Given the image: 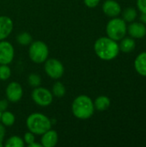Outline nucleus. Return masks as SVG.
<instances>
[{
    "mask_svg": "<svg viewBox=\"0 0 146 147\" xmlns=\"http://www.w3.org/2000/svg\"><path fill=\"white\" fill-rule=\"evenodd\" d=\"M3 143L2 142V141H0V147H3Z\"/></svg>",
    "mask_w": 146,
    "mask_h": 147,
    "instance_id": "nucleus-31",
    "label": "nucleus"
},
{
    "mask_svg": "<svg viewBox=\"0 0 146 147\" xmlns=\"http://www.w3.org/2000/svg\"><path fill=\"white\" fill-rule=\"evenodd\" d=\"M6 136V127L0 122V141L3 142Z\"/></svg>",
    "mask_w": 146,
    "mask_h": 147,
    "instance_id": "nucleus-28",
    "label": "nucleus"
},
{
    "mask_svg": "<svg viewBox=\"0 0 146 147\" xmlns=\"http://www.w3.org/2000/svg\"><path fill=\"white\" fill-rule=\"evenodd\" d=\"M94 51L96 56L102 60L110 61L119 55L120 47L116 40L108 36H102L95 41Z\"/></svg>",
    "mask_w": 146,
    "mask_h": 147,
    "instance_id": "nucleus-1",
    "label": "nucleus"
},
{
    "mask_svg": "<svg viewBox=\"0 0 146 147\" xmlns=\"http://www.w3.org/2000/svg\"><path fill=\"white\" fill-rule=\"evenodd\" d=\"M52 126V120L42 113L35 112L30 114L26 120V127L28 130L34 135H42Z\"/></svg>",
    "mask_w": 146,
    "mask_h": 147,
    "instance_id": "nucleus-3",
    "label": "nucleus"
},
{
    "mask_svg": "<svg viewBox=\"0 0 146 147\" xmlns=\"http://www.w3.org/2000/svg\"><path fill=\"white\" fill-rule=\"evenodd\" d=\"M134 68L136 71L143 77H146V52L139 53L134 60Z\"/></svg>",
    "mask_w": 146,
    "mask_h": 147,
    "instance_id": "nucleus-14",
    "label": "nucleus"
},
{
    "mask_svg": "<svg viewBox=\"0 0 146 147\" xmlns=\"http://www.w3.org/2000/svg\"><path fill=\"white\" fill-rule=\"evenodd\" d=\"M23 140H24L25 145H27L28 146L29 145H31L32 143H34L35 141V135L33 133L28 131L27 133H25V134L23 136Z\"/></svg>",
    "mask_w": 146,
    "mask_h": 147,
    "instance_id": "nucleus-24",
    "label": "nucleus"
},
{
    "mask_svg": "<svg viewBox=\"0 0 146 147\" xmlns=\"http://www.w3.org/2000/svg\"><path fill=\"white\" fill-rule=\"evenodd\" d=\"M95 106L92 99L86 95L77 96L71 104V112L73 115L79 120H88L95 113Z\"/></svg>",
    "mask_w": 146,
    "mask_h": 147,
    "instance_id": "nucleus-2",
    "label": "nucleus"
},
{
    "mask_svg": "<svg viewBox=\"0 0 146 147\" xmlns=\"http://www.w3.org/2000/svg\"><path fill=\"white\" fill-rule=\"evenodd\" d=\"M5 96L9 102H18L23 96V89L18 82H10L5 89Z\"/></svg>",
    "mask_w": 146,
    "mask_h": 147,
    "instance_id": "nucleus-9",
    "label": "nucleus"
},
{
    "mask_svg": "<svg viewBox=\"0 0 146 147\" xmlns=\"http://www.w3.org/2000/svg\"><path fill=\"white\" fill-rule=\"evenodd\" d=\"M15 57L13 45L5 40H0V65H9Z\"/></svg>",
    "mask_w": 146,
    "mask_h": 147,
    "instance_id": "nucleus-8",
    "label": "nucleus"
},
{
    "mask_svg": "<svg viewBox=\"0 0 146 147\" xmlns=\"http://www.w3.org/2000/svg\"><path fill=\"white\" fill-rule=\"evenodd\" d=\"M9 107V101L7 99L0 100V112H3L8 109Z\"/></svg>",
    "mask_w": 146,
    "mask_h": 147,
    "instance_id": "nucleus-27",
    "label": "nucleus"
},
{
    "mask_svg": "<svg viewBox=\"0 0 146 147\" xmlns=\"http://www.w3.org/2000/svg\"><path fill=\"white\" fill-rule=\"evenodd\" d=\"M44 70L46 74L54 80L59 79L65 73V67L63 63L54 58L47 59L44 62Z\"/></svg>",
    "mask_w": 146,
    "mask_h": 147,
    "instance_id": "nucleus-7",
    "label": "nucleus"
},
{
    "mask_svg": "<svg viewBox=\"0 0 146 147\" xmlns=\"http://www.w3.org/2000/svg\"><path fill=\"white\" fill-rule=\"evenodd\" d=\"M59 141L58 133L52 128L47 130L41 135L40 144L43 147H54Z\"/></svg>",
    "mask_w": 146,
    "mask_h": 147,
    "instance_id": "nucleus-13",
    "label": "nucleus"
},
{
    "mask_svg": "<svg viewBox=\"0 0 146 147\" xmlns=\"http://www.w3.org/2000/svg\"><path fill=\"white\" fill-rule=\"evenodd\" d=\"M28 56L35 64L44 63L49 56V48L42 40L32 41L28 47Z\"/></svg>",
    "mask_w": 146,
    "mask_h": 147,
    "instance_id": "nucleus-5",
    "label": "nucleus"
},
{
    "mask_svg": "<svg viewBox=\"0 0 146 147\" xmlns=\"http://www.w3.org/2000/svg\"><path fill=\"white\" fill-rule=\"evenodd\" d=\"M15 121V115L8 110H5L3 112H2L1 114V119H0V122L4 126V127H11L14 125Z\"/></svg>",
    "mask_w": 146,
    "mask_h": 147,
    "instance_id": "nucleus-18",
    "label": "nucleus"
},
{
    "mask_svg": "<svg viewBox=\"0 0 146 147\" xmlns=\"http://www.w3.org/2000/svg\"><path fill=\"white\" fill-rule=\"evenodd\" d=\"M16 41L21 46L27 47V46H29L31 44V42L33 41V38H32V35L29 33H28V32H22L19 34H17Z\"/></svg>",
    "mask_w": 146,
    "mask_h": 147,
    "instance_id": "nucleus-21",
    "label": "nucleus"
},
{
    "mask_svg": "<svg viewBox=\"0 0 146 147\" xmlns=\"http://www.w3.org/2000/svg\"><path fill=\"white\" fill-rule=\"evenodd\" d=\"M137 10L133 8V7H128L126 8L123 13H122V19L126 22H133L135 21L136 17H137Z\"/></svg>",
    "mask_w": 146,
    "mask_h": 147,
    "instance_id": "nucleus-20",
    "label": "nucleus"
},
{
    "mask_svg": "<svg viewBox=\"0 0 146 147\" xmlns=\"http://www.w3.org/2000/svg\"><path fill=\"white\" fill-rule=\"evenodd\" d=\"M13 21L7 16H0V40H6L12 33Z\"/></svg>",
    "mask_w": 146,
    "mask_h": 147,
    "instance_id": "nucleus-11",
    "label": "nucleus"
},
{
    "mask_svg": "<svg viewBox=\"0 0 146 147\" xmlns=\"http://www.w3.org/2000/svg\"><path fill=\"white\" fill-rule=\"evenodd\" d=\"M137 7L141 13L146 14V0H137Z\"/></svg>",
    "mask_w": 146,
    "mask_h": 147,
    "instance_id": "nucleus-26",
    "label": "nucleus"
},
{
    "mask_svg": "<svg viewBox=\"0 0 146 147\" xmlns=\"http://www.w3.org/2000/svg\"><path fill=\"white\" fill-rule=\"evenodd\" d=\"M102 11L107 16L114 18L121 13V7L115 0H106L102 4Z\"/></svg>",
    "mask_w": 146,
    "mask_h": 147,
    "instance_id": "nucleus-10",
    "label": "nucleus"
},
{
    "mask_svg": "<svg viewBox=\"0 0 146 147\" xmlns=\"http://www.w3.org/2000/svg\"><path fill=\"white\" fill-rule=\"evenodd\" d=\"M28 84L33 87V88H36L41 85L42 83V79L41 77L37 74V73H31L28 75Z\"/></svg>",
    "mask_w": 146,
    "mask_h": 147,
    "instance_id": "nucleus-22",
    "label": "nucleus"
},
{
    "mask_svg": "<svg viewBox=\"0 0 146 147\" xmlns=\"http://www.w3.org/2000/svg\"><path fill=\"white\" fill-rule=\"evenodd\" d=\"M3 146L5 147H24L25 143L22 138L17 136V135H13L8 138L7 140H4Z\"/></svg>",
    "mask_w": 146,
    "mask_h": 147,
    "instance_id": "nucleus-17",
    "label": "nucleus"
},
{
    "mask_svg": "<svg viewBox=\"0 0 146 147\" xmlns=\"http://www.w3.org/2000/svg\"><path fill=\"white\" fill-rule=\"evenodd\" d=\"M140 21L146 24V14L145 13H141V16H140Z\"/></svg>",
    "mask_w": 146,
    "mask_h": 147,
    "instance_id": "nucleus-29",
    "label": "nucleus"
},
{
    "mask_svg": "<svg viewBox=\"0 0 146 147\" xmlns=\"http://www.w3.org/2000/svg\"><path fill=\"white\" fill-rule=\"evenodd\" d=\"M127 32L133 39H142L146 35L145 24L143 22H133L128 26Z\"/></svg>",
    "mask_w": 146,
    "mask_h": 147,
    "instance_id": "nucleus-12",
    "label": "nucleus"
},
{
    "mask_svg": "<svg viewBox=\"0 0 146 147\" xmlns=\"http://www.w3.org/2000/svg\"><path fill=\"white\" fill-rule=\"evenodd\" d=\"M120 51L125 53H128L133 52L136 47V42L132 37H124L120 40V43L119 44Z\"/></svg>",
    "mask_w": 146,
    "mask_h": 147,
    "instance_id": "nucleus-15",
    "label": "nucleus"
},
{
    "mask_svg": "<svg viewBox=\"0 0 146 147\" xmlns=\"http://www.w3.org/2000/svg\"><path fill=\"white\" fill-rule=\"evenodd\" d=\"M1 114H2V112H0V119H1Z\"/></svg>",
    "mask_w": 146,
    "mask_h": 147,
    "instance_id": "nucleus-32",
    "label": "nucleus"
},
{
    "mask_svg": "<svg viewBox=\"0 0 146 147\" xmlns=\"http://www.w3.org/2000/svg\"><path fill=\"white\" fill-rule=\"evenodd\" d=\"M11 76V69L9 65H0V80L7 81Z\"/></svg>",
    "mask_w": 146,
    "mask_h": 147,
    "instance_id": "nucleus-23",
    "label": "nucleus"
},
{
    "mask_svg": "<svg viewBox=\"0 0 146 147\" xmlns=\"http://www.w3.org/2000/svg\"><path fill=\"white\" fill-rule=\"evenodd\" d=\"M28 146L29 147H43L40 143H37L36 141H34V143H32V144H31V145H29Z\"/></svg>",
    "mask_w": 146,
    "mask_h": 147,
    "instance_id": "nucleus-30",
    "label": "nucleus"
},
{
    "mask_svg": "<svg viewBox=\"0 0 146 147\" xmlns=\"http://www.w3.org/2000/svg\"><path fill=\"white\" fill-rule=\"evenodd\" d=\"M31 97L33 102L36 105L43 108L48 107L49 105L52 104L53 101V95L52 91L41 86L34 88L31 93Z\"/></svg>",
    "mask_w": 146,
    "mask_h": 147,
    "instance_id": "nucleus-6",
    "label": "nucleus"
},
{
    "mask_svg": "<svg viewBox=\"0 0 146 147\" xmlns=\"http://www.w3.org/2000/svg\"><path fill=\"white\" fill-rule=\"evenodd\" d=\"M110 104H111V101H110L109 97H108L107 96H100L96 97V100L94 101L95 109H96L98 111L107 110L109 108Z\"/></svg>",
    "mask_w": 146,
    "mask_h": 147,
    "instance_id": "nucleus-16",
    "label": "nucleus"
},
{
    "mask_svg": "<svg viewBox=\"0 0 146 147\" xmlns=\"http://www.w3.org/2000/svg\"><path fill=\"white\" fill-rule=\"evenodd\" d=\"M106 33L108 37L118 41L123 39L127 33L126 22L119 17L111 18V20L107 23Z\"/></svg>",
    "mask_w": 146,
    "mask_h": 147,
    "instance_id": "nucleus-4",
    "label": "nucleus"
},
{
    "mask_svg": "<svg viewBox=\"0 0 146 147\" xmlns=\"http://www.w3.org/2000/svg\"><path fill=\"white\" fill-rule=\"evenodd\" d=\"M52 93L53 96H56L58 98L63 97V96H65V95L66 93L65 86L60 81H56L52 85Z\"/></svg>",
    "mask_w": 146,
    "mask_h": 147,
    "instance_id": "nucleus-19",
    "label": "nucleus"
},
{
    "mask_svg": "<svg viewBox=\"0 0 146 147\" xmlns=\"http://www.w3.org/2000/svg\"><path fill=\"white\" fill-rule=\"evenodd\" d=\"M101 0H83L84 4L88 7V8H96L99 3H100Z\"/></svg>",
    "mask_w": 146,
    "mask_h": 147,
    "instance_id": "nucleus-25",
    "label": "nucleus"
}]
</instances>
